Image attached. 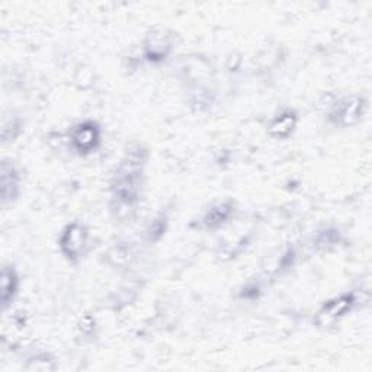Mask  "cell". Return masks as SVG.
<instances>
[{"mask_svg": "<svg viewBox=\"0 0 372 372\" xmlns=\"http://www.w3.org/2000/svg\"><path fill=\"white\" fill-rule=\"evenodd\" d=\"M18 275L13 268L5 267L2 271V305L6 308L18 291Z\"/></svg>", "mask_w": 372, "mask_h": 372, "instance_id": "cell-8", "label": "cell"}, {"mask_svg": "<svg viewBox=\"0 0 372 372\" xmlns=\"http://www.w3.org/2000/svg\"><path fill=\"white\" fill-rule=\"evenodd\" d=\"M355 304V297L352 294H344V296L335 297L333 300L326 303L316 316V324L319 328H329L342 317H345Z\"/></svg>", "mask_w": 372, "mask_h": 372, "instance_id": "cell-3", "label": "cell"}, {"mask_svg": "<svg viewBox=\"0 0 372 372\" xmlns=\"http://www.w3.org/2000/svg\"><path fill=\"white\" fill-rule=\"evenodd\" d=\"M364 102L361 98H348L336 110V121L342 122V126H352L358 122L362 115Z\"/></svg>", "mask_w": 372, "mask_h": 372, "instance_id": "cell-7", "label": "cell"}, {"mask_svg": "<svg viewBox=\"0 0 372 372\" xmlns=\"http://www.w3.org/2000/svg\"><path fill=\"white\" fill-rule=\"evenodd\" d=\"M297 114L294 111H284L279 115H276L271 126H269V134L275 138L284 140L292 134V131L297 127Z\"/></svg>", "mask_w": 372, "mask_h": 372, "instance_id": "cell-6", "label": "cell"}, {"mask_svg": "<svg viewBox=\"0 0 372 372\" xmlns=\"http://www.w3.org/2000/svg\"><path fill=\"white\" fill-rule=\"evenodd\" d=\"M87 239L89 232L83 224L81 223L69 224L63 230V232H61V237L58 242L61 253L71 262L79 260L86 252Z\"/></svg>", "mask_w": 372, "mask_h": 372, "instance_id": "cell-2", "label": "cell"}, {"mask_svg": "<svg viewBox=\"0 0 372 372\" xmlns=\"http://www.w3.org/2000/svg\"><path fill=\"white\" fill-rule=\"evenodd\" d=\"M147 151L140 146L131 147L124 156L112 178V199L121 210H131L140 199L143 188V176Z\"/></svg>", "mask_w": 372, "mask_h": 372, "instance_id": "cell-1", "label": "cell"}, {"mask_svg": "<svg viewBox=\"0 0 372 372\" xmlns=\"http://www.w3.org/2000/svg\"><path fill=\"white\" fill-rule=\"evenodd\" d=\"M73 149L79 154H87L96 150L101 142V130L96 122L85 121L76 126L70 135Z\"/></svg>", "mask_w": 372, "mask_h": 372, "instance_id": "cell-4", "label": "cell"}, {"mask_svg": "<svg viewBox=\"0 0 372 372\" xmlns=\"http://www.w3.org/2000/svg\"><path fill=\"white\" fill-rule=\"evenodd\" d=\"M19 175L12 164L3 162L2 164V203L8 204L18 196Z\"/></svg>", "mask_w": 372, "mask_h": 372, "instance_id": "cell-5", "label": "cell"}, {"mask_svg": "<svg viewBox=\"0 0 372 372\" xmlns=\"http://www.w3.org/2000/svg\"><path fill=\"white\" fill-rule=\"evenodd\" d=\"M170 50L169 42L163 38V35H153V40L146 46L149 60H163Z\"/></svg>", "mask_w": 372, "mask_h": 372, "instance_id": "cell-10", "label": "cell"}, {"mask_svg": "<svg viewBox=\"0 0 372 372\" xmlns=\"http://www.w3.org/2000/svg\"><path fill=\"white\" fill-rule=\"evenodd\" d=\"M232 212V204L231 203H223L212 207L204 217V226L207 228H217L223 226Z\"/></svg>", "mask_w": 372, "mask_h": 372, "instance_id": "cell-9", "label": "cell"}]
</instances>
